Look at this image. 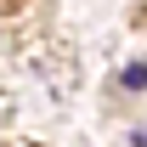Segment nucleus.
I'll use <instances>...</instances> for the list:
<instances>
[{
	"mask_svg": "<svg viewBox=\"0 0 147 147\" xmlns=\"http://www.w3.org/2000/svg\"><path fill=\"white\" fill-rule=\"evenodd\" d=\"M136 142H142V147H147V130H136Z\"/></svg>",
	"mask_w": 147,
	"mask_h": 147,
	"instance_id": "nucleus-1",
	"label": "nucleus"
}]
</instances>
